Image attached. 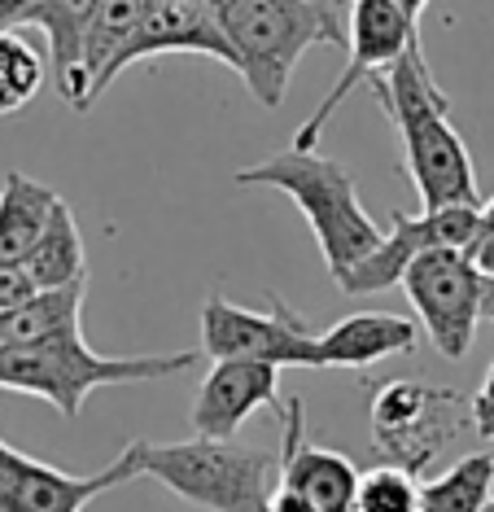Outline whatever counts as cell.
Masks as SVG:
<instances>
[{
  "instance_id": "obj_7",
  "label": "cell",
  "mask_w": 494,
  "mask_h": 512,
  "mask_svg": "<svg viewBox=\"0 0 494 512\" xmlns=\"http://www.w3.org/2000/svg\"><path fill=\"white\" fill-rule=\"evenodd\" d=\"M481 281L486 276L460 246H438L411 259L403 272L407 302L420 316V329L442 359H464L481 324Z\"/></svg>"
},
{
  "instance_id": "obj_18",
  "label": "cell",
  "mask_w": 494,
  "mask_h": 512,
  "mask_svg": "<svg viewBox=\"0 0 494 512\" xmlns=\"http://www.w3.org/2000/svg\"><path fill=\"white\" fill-rule=\"evenodd\" d=\"M22 267L31 272V281L40 289H62V285H75L88 276V263H84V237H79V224H75V211L57 197L53 211H49V224L35 237V246L27 250Z\"/></svg>"
},
{
  "instance_id": "obj_9",
  "label": "cell",
  "mask_w": 494,
  "mask_h": 512,
  "mask_svg": "<svg viewBox=\"0 0 494 512\" xmlns=\"http://www.w3.org/2000/svg\"><path fill=\"white\" fill-rule=\"evenodd\" d=\"M350 18H346V44H350V66L341 71V79L328 88V97L307 114V123L293 136V149H315L320 132L333 123V114L346 106V97L359 84H372L411 40H420V22L407 14L394 0H346Z\"/></svg>"
},
{
  "instance_id": "obj_25",
  "label": "cell",
  "mask_w": 494,
  "mask_h": 512,
  "mask_svg": "<svg viewBox=\"0 0 494 512\" xmlns=\"http://www.w3.org/2000/svg\"><path fill=\"white\" fill-rule=\"evenodd\" d=\"M31 294H40V285L31 281V272L22 263H0V311L18 307V302H27Z\"/></svg>"
},
{
  "instance_id": "obj_29",
  "label": "cell",
  "mask_w": 494,
  "mask_h": 512,
  "mask_svg": "<svg viewBox=\"0 0 494 512\" xmlns=\"http://www.w3.org/2000/svg\"><path fill=\"white\" fill-rule=\"evenodd\" d=\"M394 5H403V9H407V14H411V18H416V22H420V14H425V9H429V0H394Z\"/></svg>"
},
{
  "instance_id": "obj_6",
  "label": "cell",
  "mask_w": 494,
  "mask_h": 512,
  "mask_svg": "<svg viewBox=\"0 0 494 512\" xmlns=\"http://www.w3.org/2000/svg\"><path fill=\"white\" fill-rule=\"evenodd\" d=\"M464 399L446 386L420 381H376L372 390V442L385 464L407 473L429 469L464 425Z\"/></svg>"
},
{
  "instance_id": "obj_24",
  "label": "cell",
  "mask_w": 494,
  "mask_h": 512,
  "mask_svg": "<svg viewBox=\"0 0 494 512\" xmlns=\"http://www.w3.org/2000/svg\"><path fill=\"white\" fill-rule=\"evenodd\" d=\"M464 254L473 259V267L481 276H494V197L477 211V232L464 246Z\"/></svg>"
},
{
  "instance_id": "obj_21",
  "label": "cell",
  "mask_w": 494,
  "mask_h": 512,
  "mask_svg": "<svg viewBox=\"0 0 494 512\" xmlns=\"http://www.w3.org/2000/svg\"><path fill=\"white\" fill-rule=\"evenodd\" d=\"M494 495V456H460L446 473L420 486V512H481Z\"/></svg>"
},
{
  "instance_id": "obj_15",
  "label": "cell",
  "mask_w": 494,
  "mask_h": 512,
  "mask_svg": "<svg viewBox=\"0 0 494 512\" xmlns=\"http://www.w3.org/2000/svg\"><path fill=\"white\" fill-rule=\"evenodd\" d=\"M320 337V359L324 368H372L390 355H411L420 342V329L407 316L390 311H359V316L337 320Z\"/></svg>"
},
{
  "instance_id": "obj_2",
  "label": "cell",
  "mask_w": 494,
  "mask_h": 512,
  "mask_svg": "<svg viewBox=\"0 0 494 512\" xmlns=\"http://www.w3.org/2000/svg\"><path fill=\"white\" fill-rule=\"evenodd\" d=\"M210 18L232 49V71L263 110L289 97L302 53L346 44V0H206Z\"/></svg>"
},
{
  "instance_id": "obj_28",
  "label": "cell",
  "mask_w": 494,
  "mask_h": 512,
  "mask_svg": "<svg viewBox=\"0 0 494 512\" xmlns=\"http://www.w3.org/2000/svg\"><path fill=\"white\" fill-rule=\"evenodd\" d=\"M481 316L494 320V276H486V281H481Z\"/></svg>"
},
{
  "instance_id": "obj_12",
  "label": "cell",
  "mask_w": 494,
  "mask_h": 512,
  "mask_svg": "<svg viewBox=\"0 0 494 512\" xmlns=\"http://www.w3.org/2000/svg\"><path fill=\"white\" fill-rule=\"evenodd\" d=\"M276 412H280V434H285V447L276 456L280 486L298 495L311 512H350L355 508L359 469L341 451L307 442V407H302V399L276 403Z\"/></svg>"
},
{
  "instance_id": "obj_26",
  "label": "cell",
  "mask_w": 494,
  "mask_h": 512,
  "mask_svg": "<svg viewBox=\"0 0 494 512\" xmlns=\"http://www.w3.org/2000/svg\"><path fill=\"white\" fill-rule=\"evenodd\" d=\"M468 421H473L477 438L494 442V364L486 368V381H481V390L473 394V403H468Z\"/></svg>"
},
{
  "instance_id": "obj_17",
  "label": "cell",
  "mask_w": 494,
  "mask_h": 512,
  "mask_svg": "<svg viewBox=\"0 0 494 512\" xmlns=\"http://www.w3.org/2000/svg\"><path fill=\"white\" fill-rule=\"evenodd\" d=\"M97 0H31L22 27H40L49 36V71L66 106L79 110V49Z\"/></svg>"
},
{
  "instance_id": "obj_20",
  "label": "cell",
  "mask_w": 494,
  "mask_h": 512,
  "mask_svg": "<svg viewBox=\"0 0 494 512\" xmlns=\"http://www.w3.org/2000/svg\"><path fill=\"white\" fill-rule=\"evenodd\" d=\"M79 311H84V281L62 289H40L18 307L0 311V346H31L53 333L79 329Z\"/></svg>"
},
{
  "instance_id": "obj_4",
  "label": "cell",
  "mask_w": 494,
  "mask_h": 512,
  "mask_svg": "<svg viewBox=\"0 0 494 512\" xmlns=\"http://www.w3.org/2000/svg\"><path fill=\"white\" fill-rule=\"evenodd\" d=\"M197 368V351L180 355H97L79 329L53 333L31 346H0V390L49 399L66 421L84 412L97 386L167 381Z\"/></svg>"
},
{
  "instance_id": "obj_8",
  "label": "cell",
  "mask_w": 494,
  "mask_h": 512,
  "mask_svg": "<svg viewBox=\"0 0 494 512\" xmlns=\"http://www.w3.org/2000/svg\"><path fill=\"white\" fill-rule=\"evenodd\" d=\"M202 351L210 359H263L276 368H324L320 337L280 298H272V311H250L223 294H210L202 307Z\"/></svg>"
},
{
  "instance_id": "obj_19",
  "label": "cell",
  "mask_w": 494,
  "mask_h": 512,
  "mask_svg": "<svg viewBox=\"0 0 494 512\" xmlns=\"http://www.w3.org/2000/svg\"><path fill=\"white\" fill-rule=\"evenodd\" d=\"M57 193L44 189L40 180L9 171L0 184V263H22L27 250L35 246V237L49 224Z\"/></svg>"
},
{
  "instance_id": "obj_30",
  "label": "cell",
  "mask_w": 494,
  "mask_h": 512,
  "mask_svg": "<svg viewBox=\"0 0 494 512\" xmlns=\"http://www.w3.org/2000/svg\"><path fill=\"white\" fill-rule=\"evenodd\" d=\"M481 512H494V495H490V499H486V508H481Z\"/></svg>"
},
{
  "instance_id": "obj_11",
  "label": "cell",
  "mask_w": 494,
  "mask_h": 512,
  "mask_svg": "<svg viewBox=\"0 0 494 512\" xmlns=\"http://www.w3.org/2000/svg\"><path fill=\"white\" fill-rule=\"evenodd\" d=\"M140 477L132 442L97 473H62L5 442L0 447V512H84L92 499Z\"/></svg>"
},
{
  "instance_id": "obj_27",
  "label": "cell",
  "mask_w": 494,
  "mask_h": 512,
  "mask_svg": "<svg viewBox=\"0 0 494 512\" xmlns=\"http://www.w3.org/2000/svg\"><path fill=\"white\" fill-rule=\"evenodd\" d=\"M31 0H0V31L9 27H22V18H27Z\"/></svg>"
},
{
  "instance_id": "obj_3",
  "label": "cell",
  "mask_w": 494,
  "mask_h": 512,
  "mask_svg": "<svg viewBox=\"0 0 494 512\" xmlns=\"http://www.w3.org/2000/svg\"><path fill=\"white\" fill-rule=\"evenodd\" d=\"M241 189H276L293 197V206L302 211L307 228L315 232V246L324 254L328 276H346L363 254L376 250L381 228L363 211L359 184L341 167L337 158H324L315 149H280V154L250 162L237 171Z\"/></svg>"
},
{
  "instance_id": "obj_14",
  "label": "cell",
  "mask_w": 494,
  "mask_h": 512,
  "mask_svg": "<svg viewBox=\"0 0 494 512\" xmlns=\"http://www.w3.org/2000/svg\"><path fill=\"white\" fill-rule=\"evenodd\" d=\"M158 53H202L232 66V49L223 40V31L215 27V18H210L206 0H149V9L140 14L132 36H127L119 57H114L110 84L132 62H145V57H158Z\"/></svg>"
},
{
  "instance_id": "obj_10",
  "label": "cell",
  "mask_w": 494,
  "mask_h": 512,
  "mask_svg": "<svg viewBox=\"0 0 494 512\" xmlns=\"http://www.w3.org/2000/svg\"><path fill=\"white\" fill-rule=\"evenodd\" d=\"M477 211L481 202H451V206H433L425 215H390V232H381L372 254L350 267L346 276H337V289L350 298L359 294H381L403 281V272L411 267V259H420L425 250L438 246H468L477 232Z\"/></svg>"
},
{
  "instance_id": "obj_22",
  "label": "cell",
  "mask_w": 494,
  "mask_h": 512,
  "mask_svg": "<svg viewBox=\"0 0 494 512\" xmlns=\"http://www.w3.org/2000/svg\"><path fill=\"white\" fill-rule=\"evenodd\" d=\"M44 71H49V57L35 49L18 27L0 31V114L27 110L35 92L44 88Z\"/></svg>"
},
{
  "instance_id": "obj_5",
  "label": "cell",
  "mask_w": 494,
  "mask_h": 512,
  "mask_svg": "<svg viewBox=\"0 0 494 512\" xmlns=\"http://www.w3.org/2000/svg\"><path fill=\"white\" fill-rule=\"evenodd\" d=\"M140 477H154L167 491L210 512H267L272 499V451L237 447L219 438L188 442H132Z\"/></svg>"
},
{
  "instance_id": "obj_23",
  "label": "cell",
  "mask_w": 494,
  "mask_h": 512,
  "mask_svg": "<svg viewBox=\"0 0 494 512\" xmlns=\"http://www.w3.org/2000/svg\"><path fill=\"white\" fill-rule=\"evenodd\" d=\"M350 512H420V482L416 473L398 469V464H376L359 473L355 486V508Z\"/></svg>"
},
{
  "instance_id": "obj_1",
  "label": "cell",
  "mask_w": 494,
  "mask_h": 512,
  "mask_svg": "<svg viewBox=\"0 0 494 512\" xmlns=\"http://www.w3.org/2000/svg\"><path fill=\"white\" fill-rule=\"evenodd\" d=\"M372 92L381 97L385 119L394 123L403 141L407 176L416 184L425 211L451 202H481L477 171L464 136L451 123V97L438 88L420 40H411L403 53L372 79Z\"/></svg>"
},
{
  "instance_id": "obj_16",
  "label": "cell",
  "mask_w": 494,
  "mask_h": 512,
  "mask_svg": "<svg viewBox=\"0 0 494 512\" xmlns=\"http://www.w3.org/2000/svg\"><path fill=\"white\" fill-rule=\"evenodd\" d=\"M145 9L149 0H97L92 5L84 49H79V110H92L101 92L110 88V66Z\"/></svg>"
},
{
  "instance_id": "obj_13",
  "label": "cell",
  "mask_w": 494,
  "mask_h": 512,
  "mask_svg": "<svg viewBox=\"0 0 494 512\" xmlns=\"http://www.w3.org/2000/svg\"><path fill=\"white\" fill-rule=\"evenodd\" d=\"M280 403V368L263 359H215L202 390L193 399V429L197 438H237L258 407Z\"/></svg>"
}]
</instances>
